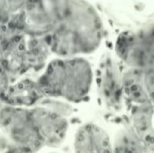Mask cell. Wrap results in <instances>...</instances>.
I'll use <instances>...</instances> for the list:
<instances>
[{
	"mask_svg": "<svg viewBox=\"0 0 154 153\" xmlns=\"http://www.w3.org/2000/svg\"><path fill=\"white\" fill-rule=\"evenodd\" d=\"M102 39V24L97 14L86 2L70 0L63 18L47 38L57 54L70 56L94 50Z\"/></svg>",
	"mask_w": 154,
	"mask_h": 153,
	"instance_id": "6da1fadb",
	"label": "cell"
},
{
	"mask_svg": "<svg viewBox=\"0 0 154 153\" xmlns=\"http://www.w3.org/2000/svg\"><path fill=\"white\" fill-rule=\"evenodd\" d=\"M91 81L92 71L88 62L74 58L51 62L39 79L38 86L43 96L79 102L88 94Z\"/></svg>",
	"mask_w": 154,
	"mask_h": 153,
	"instance_id": "7a4b0ae2",
	"label": "cell"
},
{
	"mask_svg": "<svg viewBox=\"0 0 154 153\" xmlns=\"http://www.w3.org/2000/svg\"><path fill=\"white\" fill-rule=\"evenodd\" d=\"M1 127L12 142L37 152L42 142L32 122L30 110L6 105L1 109Z\"/></svg>",
	"mask_w": 154,
	"mask_h": 153,
	"instance_id": "3957f363",
	"label": "cell"
},
{
	"mask_svg": "<svg viewBox=\"0 0 154 153\" xmlns=\"http://www.w3.org/2000/svg\"><path fill=\"white\" fill-rule=\"evenodd\" d=\"M116 50L132 68L154 72V28L123 33L117 40Z\"/></svg>",
	"mask_w": 154,
	"mask_h": 153,
	"instance_id": "277c9868",
	"label": "cell"
},
{
	"mask_svg": "<svg viewBox=\"0 0 154 153\" xmlns=\"http://www.w3.org/2000/svg\"><path fill=\"white\" fill-rule=\"evenodd\" d=\"M30 114L43 146L58 147L63 142L69 128L63 113L39 106L31 109Z\"/></svg>",
	"mask_w": 154,
	"mask_h": 153,
	"instance_id": "5b68a950",
	"label": "cell"
},
{
	"mask_svg": "<svg viewBox=\"0 0 154 153\" xmlns=\"http://www.w3.org/2000/svg\"><path fill=\"white\" fill-rule=\"evenodd\" d=\"M123 89L132 102L142 105L154 97V72L132 69L122 76Z\"/></svg>",
	"mask_w": 154,
	"mask_h": 153,
	"instance_id": "8992f818",
	"label": "cell"
},
{
	"mask_svg": "<svg viewBox=\"0 0 154 153\" xmlns=\"http://www.w3.org/2000/svg\"><path fill=\"white\" fill-rule=\"evenodd\" d=\"M75 153H114L106 131L94 124L81 126L75 136Z\"/></svg>",
	"mask_w": 154,
	"mask_h": 153,
	"instance_id": "52a82bcc",
	"label": "cell"
},
{
	"mask_svg": "<svg viewBox=\"0 0 154 153\" xmlns=\"http://www.w3.org/2000/svg\"><path fill=\"white\" fill-rule=\"evenodd\" d=\"M130 126L144 142L147 148L154 150V97L132 111Z\"/></svg>",
	"mask_w": 154,
	"mask_h": 153,
	"instance_id": "ba28073f",
	"label": "cell"
},
{
	"mask_svg": "<svg viewBox=\"0 0 154 153\" xmlns=\"http://www.w3.org/2000/svg\"><path fill=\"white\" fill-rule=\"evenodd\" d=\"M42 96L38 82L35 83L28 79L2 90V100L6 105L14 106L34 105Z\"/></svg>",
	"mask_w": 154,
	"mask_h": 153,
	"instance_id": "9c48e42d",
	"label": "cell"
},
{
	"mask_svg": "<svg viewBox=\"0 0 154 153\" xmlns=\"http://www.w3.org/2000/svg\"><path fill=\"white\" fill-rule=\"evenodd\" d=\"M100 77V88L106 102L109 106L117 108L120 106L122 94L124 93L123 81L111 60H106L103 65Z\"/></svg>",
	"mask_w": 154,
	"mask_h": 153,
	"instance_id": "30bf717a",
	"label": "cell"
},
{
	"mask_svg": "<svg viewBox=\"0 0 154 153\" xmlns=\"http://www.w3.org/2000/svg\"><path fill=\"white\" fill-rule=\"evenodd\" d=\"M113 148L114 153H146L148 150L144 142L131 126L117 133Z\"/></svg>",
	"mask_w": 154,
	"mask_h": 153,
	"instance_id": "8fae6325",
	"label": "cell"
},
{
	"mask_svg": "<svg viewBox=\"0 0 154 153\" xmlns=\"http://www.w3.org/2000/svg\"><path fill=\"white\" fill-rule=\"evenodd\" d=\"M27 0H1V14L2 21L10 19L21 14L26 5Z\"/></svg>",
	"mask_w": 154,
	"mask_h": 153,
	"instance_id": "7c38bea8",
	"label": "cell"
},
{
	"mask_svg": "<svg viewBox=\"0 0 154 153\" xmlns=\"http://www.w3.org/2000/svg\"><path fill=\"white\" fill-rule=\"evenodd\" d=\"M1 143H2L3 153H35L32 150H31L27 147H24V146L15 144V143L12 142L11 141H9L8 139L5 142L4 137H2Z\"/></svg>",
	"mask_w": 154,
	"mask_h": 153,
	"instance_id": "4fadbf2b",
	"label": "cell"
},
{
	"mask_svg": "<svg viewBox=\"0 0 154 153\" xmlns=\"http://www.w3.org/2000/svg\"><path fill=\"white\" fill-rule=\"evenodd\" d=\"M146 153H154V150H152V149H149V148H148Z\"/></svg>",
	"mask_w": 154,
	"mask_h": 153,
	"instance_id": "5bb4252c",
	"label": "cell"
},
{
	"mask_svg": "<svg viewBox=\"0 0 154 153\" xmlns=\"http://www.w3.org/2000/svg\"><path fill=\"white\" fill-rule=\"evenodd\" d=\"M52 153H54V152H52Z\"/></svg>",
	"mask_w": 154,
	"mask_h": 153,
	"instance_id": "9a60e30c",
	"label": "cell"
}]
</instances>
